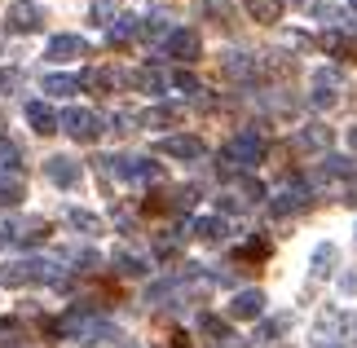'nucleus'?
I'll return each instance as SVG.
<instances>
[{"mask_svg":"<svg viewBox=\"0 0 357 348\" xmlns=\"http://www.w3.org/2000/svg\"><path fill=\"white\" fill-rule=\"evenodd\" d=\"M66 128H71L75 137H93L98 133V119H93L89 110H71V115H66Z\"/></svg>","mask_w":357,"mask_h":348,"instance_id":"nucleus-1","label":"nucleus"},{"mask_svg":"<svg viewBox=\"0 0 357 348\" xmlns=\"http://www.w3.org/2000/svg\"><path fill=\"white\" fill-rule=\"evenodd\" d=\"M260 304H265V296H260V291H243V296L234 300V317H256Z\"/></svg>","mask_w":357,"mask_h":348,"instance_id":"nucleus-2","label":"nucleus"},{"mask_svg":"<svg viewBox=\"0 0 357 348\" xmlns=\"http://www.w3.org/2000/svg\"><path fill=\"white\" fill-rule=\"evenodd\" d=\"M163 150H168V155H181V159H195V155H203V146L195 142V137H172V142L163 146Z\"/></svg>","mask_w":357,"mask_h":348,"instance_id":"nucleus-3","label":"nucleus"},{"mask_svg":"<svg viewBox=\"0 0 357 348\" xmlns=\"http://www.w3.org/2000/svg\"><path fill=\"white\" fill-rule=\"evenodd\" d=\"M49 53H53V58L62 62V58H75V53H84V45H79V40H71V36H66V40H53V49H49Z\"/></svg>","mask_w":357,"mask_h":348,"instance_id":"nucleus-4","label":"nucleus"},{"mask_svg":"<svg viewBox=\"0 0 357 348\" xmlns=\"http://www.w3.org/2000/svg\"><path fill=\"white\" fill-rule=\"evenodd\" d=\"M247 5H252V13H256V18H265V22L278 18V0H247Z\"/></svg>","mask_w":357,"mask_h":348,"instance_id":"nucleus-5","label":"nucleus"},{"mask_svg":"<svg viewBox=\"0 0 357 348\" xmlns=\"http://www.w3.org/2000/svg\"><path fill=\"white\" fill-rule=\"evenodd\" d=\"M234 155H243L247 163H256L260 159V142L256 137H243V142H234Z\"/></svg>","mask_w":357,"mask_h":348,"instance_id":"nucleus-6","label":"nucleus"},{"mask_svg":"<svg viewBox=\"0 0 357 348\" xmlns=\"http://www.w3.org/2000/svg\"><path fill=\"white\" fill-rule=\"evenodd\" d=\"M195 49H199V40L190 36V31H176V36H172V53H185V58H190Z\"/></svg>","mask_w":357,"mask_h":348,"instance_id":"nucleus-7","label":"nucleus"},{"mask_svg":"<svg viewBox=\"0 0 357 348\" xmlns=\"http://www.w3.org/2000/svg\"><path fill=\"white\" fill-rule=\"evenodd\" d=\"M31 123H36L40 133H53V115H49L45 106H31Z\"/></svg>","mask_w":357,"mask_h":348,"instance_id":"nucleus-8","label":"nucleus"},{"mask_svg":"<svg viewBox=\"0 0 357 348\" xmlns=\"http://www.w3.org/2000/svg\"><path fill=\"white\" fill-rule=\"evenodd\" d=\"M195 229H199V239H221V229H225V225H221V220H199Z\"/></svg>","mask_w":357,"mask_h":348,"instance_id":"nucleus-9","label":"nucleus"},{"mask_svg":"<svg viewBox=\"0 0 357 348\" xmlns=\"http://www.w3.org/2000/svg\"><path fill=\"white\" fill-rule=\"evenodd\" d=\"M300 203H305V199H300V194H282V199L273 203V212H296Z\"/></svg>","mask_w":357,"mask_h":348,"instance_id":"nucleus-10","label":"nucleus"},{"mask_svg":"<svg viewBox=\"0 0 357 348\" xmlns=\"http://www.w3.org/2000/svg\"><path fill=\"white\" fill-rule=\"evenodd\" d=\"M340 287H344V291H357V269H353V273H344V278H340Z\"/></svg>","mask_w":357,"mask_h":348,"instance_id":"nucleus-11","label":"nucleus"},{"mask_svg":"<svg viewBox=\"0 0 357 348\" xmlns=\"http://www.w3.org/2000/svg\"><path fill=\"white\" fill-rule=\"evenodd\" d=\"M344 203H357V176H353V186H349V199Z\"/></svg>","mask_w":357,"mask_h":348,"instance_id":"nucleus-12","label":"nucleus"},{"mask_svg":"<svg viewBox=\"0 0 357 348\" xmlns=\"http://www.w3.org/2000/svg\"><path fill=\"white\" fill-rule=\"evenodd\" d=\"M349 146H353V155H357V128H349Z\"/></svg>","mask_w":357,"mask_h":348,"instance_id":"nucleus-13","label":"nucleus"},{"mask_svg":"<svg viewBox=\"0 0 357 348\" xmlns=\"http://www.w3.org/2000/svg\"><path fill=\"white\" fill-rule=\"evenodd\" d=\"M349 5H353V9H357V0H349Z\"/></svg>","mask_w":357,"mask_h":348,"instance_id":"nucleus-14","label":"nucleus"}]
</instances>
